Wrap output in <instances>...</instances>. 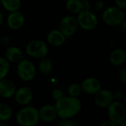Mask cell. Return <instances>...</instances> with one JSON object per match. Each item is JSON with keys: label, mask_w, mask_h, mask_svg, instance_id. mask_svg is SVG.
<instances>
[{"label": "cell", "mask_w": 126, "mask_h": 126, "mask_svg": "<svg viewBox=\"0 0 126 126\" xmlns=\"http://www.w3.org/2000/svg\"><path fill=\"white\" fill-rule=\"evenodd\" d=\"M55 108L57 116L61 119H71L78 114L82 109L80 100L75 97L63 96L56 100Z\"/></svg>", "instance_id": "obj_1"}, {"label": "cell", "mask_w": 126, "mask_h": 126, "mask_svg": "<svg viewBox=\"0 0 126 126\" xmlns=\"http://www.w3.org/2000/svg\"><path fill=\"white\" fill-rule=\"evenodd\" d=\"M38 110L33 106H26L18 111L16 120L21 126H34L39 122Z\"/></svg>", "instance_id": "obj_2"}, {"label": "cell", "mask_w": 126, "mask_h": 126, "mask_svg": "<svg viewBox=\"0 0 126 126\" xmlns=\"http://www.w3.org/2000/svg\"><path fill=\"white\" fill-rule=\"evenodd\" d=\"M102 18L105 24L109 26H118L123 20L126 19V14L123 10L117 6H111L104 10Z\"/></svg>", "instance_id": "obj_3"}, {"label": "cell", "mask_w": 126, "mask_h": 126, "mask_svg": "<svg viewBox=\"0 0 126 126\" xmlns=\"http://www.w3.org/2000/svg\"><path fill=\"white\" fill-rule=\"evenodd\" d=\"M108 114L109 120L119 126L126 119V109L124 104L118 100L113 101L108 106Z\"/></svg>", "instance_id": "obj_4"}, {"label": "cell", "mask_w": 126, "mask_h": 126, "mask_svg": "<svg viewBox=\"0 0 126 126\" xmlns=\"http://www.w3.org/2000/svg\"><path fill=\"white\" fill-rule=\"evenodd\" d=\"M25 49L28 55L36 59L45 58L48 54L47 44L41 40H33L30 41L27 44Z\"/></svg>", "instance_id": "obj_5"}, {"label": "cell", "mask_w": 126, "mask_h": 126, "mask_svg": "<svg viewBox=\"0 0 126 126\" xmlns=\"http://www.w3.org/2000/svg\"><path fill=\"white\" fill-rule=\"evenodd\" d=\"M16 71L20 79L25 82H29L33 80L36 74V69L34 64L32 61L25 59H21L18 63Z\"/></svg>", "instance_id": "obj_6"}, {"label": "cell", "mask_w": 126, "mask_h": 126, "mask_svg": "<svg viewBox=\"0 0 126 126\" xmlns=\"http://www.w3.org/2000/svg\"><path fill=\"white\" fill-rule=\"evenodd\" d=\"M78 26L86 30H92L97 27L98 19L97 16L90 10H82L78 13Z\"/></svg>", "instance_id": "obj_7"}, {"label": "cell", "mask_w": 126, "mask_h": 126, "mask_svg": "<svg viewBox=\"0 0 126 126\" xmlns=\"http://www.w3.org/2000/svg\"><path fill=\"white\" fill-rule=\"evenodd\" d=\"M79 26L77 18L72 16L63 17L59 24V30L67 38L73 35L78 30Z\"/></svg>", "instance_id": "obj_8"}, {"label": "cell", "mask_w": 126, "mask_h": 126, "mask_svg": "<svg viewBox=\"0 0 126 126\" xmlns=\"http://www.w3.org/2000/svg\"><path fill=\"white\" fill-rule=\"evenodd\" d=\"M114 100V94L109 89H100L95 94L94 103L98 107L108 108Z\"/></svg>", "instance_id": "obj_9"}, {"label": "cell", "mask_w": 126, "mask_h": 126, "mask_svg": "<svg viewBox=\"0 0 126 126\" xmlns=\"http://www.w3.org/2000/svg\"><path fill=\"white\" fill-rule=\"evenodd\" d=\"M16 103L21 106L29 104L33 98V92L32 89L27 86H23L16 90L13 95Z\"/></svg>", "instance_id": "obj_10"}, {"label": "cell", "mask_w": 126, "mask_h": 126, "mask_svg": "<svg viewBox=\"0 0 126 126\" xmlns=\"http://www.w3.org/2000/svg\"><path fill=\"white\" fill-rule=\"evenodd\" d=\"M25 21L24 14L18 10L13 12H10V14L7 18V23L8 27L13 30H19L22 27Z\"/></svg>", "instance_id": "obj_11"}, {"label": "cell", "mask_w": 126, "mask_h": 126, "mask_svg": "<svg viewBox=\"0 0 126 126\" xmlns=\"http://www.w3.org/2000/svg\"><path fill=\"white\" fill-rule=\"evenodd\" d=\"M82 92L89 94H95L101 89V83L98 79L94 77H89L83 80L81 83Z\"/></svg>", "instance_id": "obj_12"}, {"label": "cell", "mask_w": 126, "mask_h": 126, "mask_svg": "<svg viewBox=\"0 0 126 126\" xmlns=\"http://www.w3.org/2000/svg\"><path fill=\"white\" fill-rule=\"evenodd\" d=\"M16 86L13 81L5 78L0 80V97L2 98H10L16 92Z\"/></svg>", "instance_id": "obj_13"}, {"label": "cell", "mask_w": 126, "mask_h": 126, "mask_svg": "<svg viewBox=\"0 0 126 126\" xmlns=\"http://www.w3.org/2000/svg\"><path fill=\"white\" fill-rule=\"evenodd\" d=\"M39 118L46 123H50L57 117V112L55 106L52 105H44L38 110Z\"/></svg>", "instance_id": "obj_14"}, {"label": "cell", "mask_w": 126, "mask_h": 126, "mask_svg": "<svg viewBox=\"0 0 126 126\" xmlns=\"http://www.w3.org/2000/svg\"><path fill=\"white\" fill-rule=\"evenodd\" d=\"M47 39L49 45L52 47H60L65 43L66 37L60 30H53L48 33Z\"/></svg>", "instance_id": "obj_15"}, {"label": "cell", "mask_w": 126, "mask_h": 126, "mask_svg": "<svg viewBox=\"0 0 126 126\" xmlns=\"http://www.w3.org/2000/svg\"><path fill=\"white\" fill-rule=\"evenodd\" d=\"M126 61V52L123 49L118 48L113 50L109 56L110 63L115 66H122Z\"/></svg>", "instance_id": "obj_16"}, {"label": "cell", "mask_w": 126, "mask_h": 126, "mask_svg": "<svg viewBox=\"0 0 126 126\" xmlns=\"http://www.w3.org/2000/svg\"><path fill=\"white\" fill-rule=\"evenodd\" d=\"M23 58L21 50L16 47H10L6 49L5 58L10 63H18Z\"/></svg>", "instance_id": "obj_17"}, {"label": "cell", "mask_w": 126, "mask_h": 126, "mask_svg": "<svg viewBox=\"0 0 126 126\" xmlns=\"http://www.w3.org/2000/svg\"><path fill=\"white\" fill-rule=\"evenodd\" d=\"M66 10L74 14H78L83 10L82 0H66L65 3Z\"/></svg>", "instance_id": "obj_18"}, {"label": "cell", "mask_w": 126, "mask_h": 126, "mask_svg": "<svg viewBox=\"0 0 126 126\" xmlns=\"http://www.w3.org/2000/svg\"><path fill=\"white\" fill-rule=\"evenodd\" d=\"M53 68L52 62L50 59L45 58H43L41 59L39 63H38V70L41 74L44 75H48L49 74Z\"/></svg>", "instance_id": "obj_19"}, {"label": "cell", "mask_w": 126, "mask_h": 126, "mask_svg": "<svg viewBox=\"0 0 126 126\" xmlns=\"http://www.w3.org/2000/svg\"><path fill=\"white\" fill-rule=\"evenodd\" d=\"M13 115L12 108L5 103H0V122L9 120Z\"/></svg>", "instance_id": "obj_20"}, {"label": "cell", "mask_w": 126, "mask_h": 126, "mask_svg": "<svg viewBox=\"0 0 126 126\" xmlns=\"http://www.w3.org/2000/svg\"><path fill=\"white\" fill-rule=\"evenodd\" d=\"M0 1L3 7L9 12L18 10L21 7V0H0Z\"/></svg>", "instance_id": "obj_21"}, {"label": "cell", "mask_w": 126, "mask_h": 126, "mask_svg": "<svg viewBox=\"0 0 126 126\" xmlns=\"http://www.w3.org/2000/svg\"><path fill=\"white\" fill-rule=\"evenodd\" d=\"M10 70V62L4 58L0 57V80L6 78Z\"/></svg>", "instance_id": "obj_22"}, {"label": "cell", "mask_w": 126, "mask_h": 126, "mask_svg": "<svg viewBox=\"0 0 126 126\" xmlns=\"http://www.w3.org/2000/svg\"><path fill=\"white\" fill-rule=\"evenodd\" d=\"M82 92L81 86L78 83H72L68 88V93L69 96L78 97Z\"/></svg>", "instance_id": "obj_23"}, {"label": "cell", "mask_w": 126, "mask_h": 126, "mask_svg": "<svg viewBox=\"0 0 126 126\" xmlns=\"http://www.w3.org/2000/svg\"><path fill=\"white\" fill-rule=\"evenodd\" d=\"M52 98H53L54 100H55V101H56V100H59L60 98H61V97L63 96V91H62V89L57 88V89H55L52 91Z\"/></svg>", "instance_id": "obj_24"}, {"label": "cell", "mask_w": 126, "mask_h": 126, "mask_svg": "<svg viewBox=\"0 0 126 126\" xmlns=\"http://www.w3.org/2000/svg\"><path fill=\"white\" fill-rule=\"evenodd\" d=\"M62 120H61L58 123V125L61 126H76L77 124L71 120L70 119H61Z\"/></svg>", "instance_id": "obj_25"}, {"label": "cell", "mask_w": 126, "mask_h": 126, "mask_svg": "<svg viewBox=\"0 0 126 126\" xmlns=\"http://www.w3.org/2000/svg\"><path fill=\"white\" fill-rule=\"evenodd\" d=\"M119 79L123 83H126V67L123 66L121 68L119 72Z\"/></svg>", "instance_id": "obj_26"}, {"label": "cell", "mask_w": 126, "mask_h": 126, "mask_svg": "<svg viewBox=\"0 0 126 126\" xmlns=\"http://www.w3.org/2000/svg\"><path fill=\"white\" fill-rule=\"evenodd\" d=\"M105 6V3L103 0H98L96 1L95 4H94V10L97 12L101 11L103 10Z\"/></svg>", "instance_id": "obj_27"}, {"label": "cell", "mask_w": 126, "mask_h": 126, "mask_svg": "<svg viewBox=\"0 0 126 126\" xmlns=\"http://www.w3.org/2000/svg\"><path fill=\"white\" fill-rule=\"evenodd\" d=\"M116 6L122 10H126V0H115Z\"/></svg>", "instance_id": "obj_28"}, {"label": "cell", "mask_w": 126, "mask_h": 126, "mask_svg": "<svg viewBox=\"0 0 126 126\" xmlns=\"http://www.w3.org/2000/svg\"><path fill=\"white\" fill-rule=\"evenodd\" d=\"M83 2V10H91V2L89 0H82Z\"/></svg>", "instance_id": "obj_29"}, {"label": "cell", "mask_w": 126, "mask_h": 126, "mask_svg": "<svg viewBox=\"0 0 126 126\" xmlns=\"http://www.w3.org/2000/svg\"><path fill=\"white\" fill-rule=\"evenodd\" d=\"M113 94H114V98L116 99V100H120V99L123 97V93H122L120 91H116V92H115L114 93H113Z\"/></svg>", "instance_id": "obj_30"}, {"label": "cell", "mask_w": 126, "mask_h": 126, "mask_svg": "<svg viewBox=\"0 0 126 126\" xmlns=\"http://www.w3.org/2000/svg\"><path fill=\"white\" fill-rule=\"evenodd\" d=\"M118 26H120V30L123 31V32H126V19L123 20Z\"/></svg>", "instance_id": "obj_31"}, {"label": "cell", "mask_w": 126, "mask_h": 126, "mask_svg": "<svg viewBox=\"0 0 126 126\" xmlns=\"http://www.w3.org/2000/svg\"><path fill=\"white\" fill-rule=\"evenodd\" d=\"M101 126H115V125H114V123L113 122H111L109 120H106L105 122L102 123Z\"/></svg>", "instance_id": "obj_32"}, {"label": "cell", "mask_w": 126, "mask_h": 126, "mask_svg": "<svg viewBox=\"0 0 126 126\" xmlns=\"http://www.w3.org/2000/svg\"><path fill=\"white\" fill-rule=\"evenodd\" d=\"M3 21H4V17H3L2 13L0 12V27L2 25V24H3Z\"/></svg>", "instance_id": "obj_33"}, {"label": "cell", "mask_w": 126, "mask_h": 126, "mask_svg": "<svg viewBox=\"0 0 126 126\" xmlns=\"http://www.w3.org/2000/svg\"><path fill=\"white\" fill-rule=\"evenodd\" d=\"M7 126V124H5L4 122H1V123H0V126Z\"/></svg>", "instance_id": "obj_34"}]
</instances>
